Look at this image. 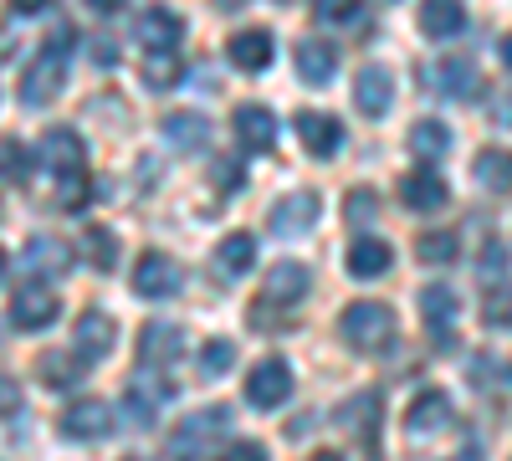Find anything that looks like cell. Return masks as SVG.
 I'll list each match as a JSON object with an SVG mask.
<instances>
[{
	"mask_svg": "<svg viewBox=\"0 0 512 461\" xmlns=\"http://www.w3.org/2000/svg\"><path fill=\"white\" fill-rule=\"evenodd\" d=\"M451 461H482L477 451H461V456H451Z\"/></svg>",
	"mask_w": 512,
	"mask_h": 461,
	"instance_id": "cell-52",
	"label": "cell"
},
{
	"mask_svg": "<svg viewBox=\"0 0 512 461\" xmlns=\"http://www.w3.org/2000/svg\"><path fill=\"white\" fill-rule=\"evenodd\" d=\"M134 36H139V47H144V52H175V47H180V36H185V26H180L175 11L149 6V11L139 16Z\"/></svg>",
	"mask_w": 512,
	"mask_h": 461,
	"instance_id": "cell-10",
	"label": "cell"
},
{
	"mask_svg": "<svg viewBox=\"0 0 512 461\" xmlns=\"http://www.w3.org/2000/svg\"><path fill=\"white\" fill-rule=\"evenodd\" d=\"M180 77H185V67L169 57V52H154V57L144 62V82H149V88H175Z\"/></svg>",
	"mask_w": 512,
	"mask_h": 461,
	"instance_id": "cell-38",
	"label": "cell"
},
{
	"mask_svg": "<svg viewBox=\"0 0 512 461\" xmlns=\"http://www.w3.org/2000/svg\"><path fill=\"white\" fill-rule=\"evenodd\" d=\"M185 282V272L175 267V257H164V251H144L139 267H134V292L139 298H175Z\"/></svg>",
	"mask_w": 512,
	"mask_h": 461,
	"instance_id": "cell-6",
	"label": "cell"
},
{
	"mask_svg": "<svg viewBox=\"0 0 512 461\" xmlns=\"http://www.w3.org/2000/svg\"><path fill=\"white\" fill-rule=\"evenodd\" d=\"M236 139H241V149H251V154H267V149L277 144V118H272V108L241 103V108H236Z\"/></svg>",
	"mask_w": 512,
	"mask_h": 461,
	"instance_id": "cell-12",
	"label": "cell"
},
{
	"mask_svg": "<svg viewBox=\"0 0 512 461\" xmlns=\"http://www.w3.org/2000/svg\"><path fill=\"white\" fill-rule=\"evenodd\" d=\"M410 149L420 159H441V154H451V129H446L441 118H420L415 129H410Z\"/></svg>",
	"mask_w": 512,
	"mask_h": 461,
	"instance_id": "cell-30",
	"label": "cell"
},
{
	"mask_svg": "<svg viewBox=\"0 0 512 461\" xmlns=\"http://www.w3.org/2000/svg\"><path fill=\"white\" fill-rule=\"evenodd\" d=\"M139 354H144V364H149V369H169V364H175V359L185 354V328L164 323V318L144 323V333H139Z\"/></svg>",
	"mask_w": 512,
	"mask_h": 461,
	"instance_id": "cell-8",
	"label": "cell"
},
{
	"mask_svg": "<svg viewBox=\"0 0 512 461\" xmlns=\"http://www.w3.org/2000/svg\"><path fill=\"white\" fill-rule=\"evenodd\" d=\"M210 180H216L226 195H236V190H241V180H246V175H241V159H216V170H210Z\"/></svg>",
	"mask_w": 512,
	"mask_h": 461,
	"instance_id": "cell-41",
	"label": "cell"
},
{
	"mask_svg": "<svg viewBox=\"0 0 512 461\" xmlns=\"http://www.w3.org/2000/svg\"><path fill=\"white\" fill-rule=\"evenodd\" d=\"M420 313H425V328L436 333V339H451V323H456V292L451 287H425L420 292Z\"/></svg>",
	"mask_w": 512,
	"mask_h": 461,
	"instance_id": "cell-23",
	"label": "cell"
},
{
	"mask_svg": "<svg viewBox=\"0 0 512 461\" xmlns=\"http://www.w3.org/2000/svg\"><path fill=\"white\" fill-rule=\"evenodd\" d=\"M400 200L410 205V211H441L446 205V180L436 170H410L400 180Z\"/></svg>",
	"mask_w": 512,
	"mask_h": 461,
	"instance_id": "cell-18",
	"label": "cell"
},
{
	"mask_svg": "<svg viewBox=\"0 0 512 461\" xmlns=\"http://www.w3.org/2000/svg\"><path fill=\"white\" fill-rule=\"evenodd\" d=\"M338 421H344L354 436H374V426H379V395H374V390L349 395V405L338 410Z\"/></svg>",
	"mask_w": 512,
	"mask_h": 461,
	"instance_id": "cell-29",
	"label": "cell"
},
{
	"mask_svg": "<svg viewBox=\"0 0 512 461\" xmlns=\"http://www.w3.org/2000/svg\"><path fill=\"white\" fill-rule=\"evenodd\" d=\"M297 139H303L308 154L328 159V154H338V144H344V123L328 118V113H297Z\"/></svg>",
	"mask_w": 512,
	"mask_h": 461,
	"instance_id": "cell-15",
	"label": "cell"
},
{
	"mask_svg": "<svg viewBox=\"0 0 512 461\" xmlns=\"http://www.w3.org/2000/svg\"><path fill=\"white\" fill-rule=\"evenodd\" d=\"M221 461H267V446H256V441H246V436H241V441H231V446H226V456H221Z\"/></svg>",
	"mask_w": 512,
	"mask_h": 461,
	"instance_id": "cell-42",
	"label": "cell"
},
{
	"mask_svg": "<svg viewBox=\"0 0 512 461\" xmlns=\"http://www.w3.org/2000/svg\"><path fill=\"white\" fill-rule=\"evenodd\" d=\"M72 41H77V31L62 21V26H52V36H47V52H52V57H67V52H72Z\"/></svg>",
	"mask_w": 512,
	"mask_h": 461,
	"instance_id": "cell-43",
	"label": "cell"
},
{
	"mask_svg": "<svg viewBox=\"0 0 512 461\" xmlns=\"http://www.w3.org/2000/svg\"><path fill=\"white\" fill-rule=\"evenodd\" d=\"M251 262H256V236H251V231H231V236L216 246L221 277H241V272H251Z\"/></svg>",
	"mask_w": 512,
	"mask_h": 461,
	"instance_id": "cell-26",
	"label": "cell"
},
{
	"mask_svg": "<svg viewBox=\"0 0 512 461\" xmlns=\"http://www.w3.org/2000/svg\"><path fill=\"white\" fill-rule=\"evenodd\" d=\"M492 123H502V129H507V123H512V98H507V93H497V108H492Z\"/></svg>",
	"mask_w": 512,
	"mask_h": 461,
	"instance_id": "cell-45",
	"label": "cell"
},
{
	"mask_svg": "<svg viewBox=\"0 0 512 461\" xmlns=\"http://www.w3.org/2000/svg\"><path fill=\"white\" fill-rule=\"evenodd\" d=\"M354 98H359L364 118H384V113H390V103H395V77H390V67H364L359 82H354Z\"/></svg>",
	"mask_w": 512,
	"mask_h": 461,
	"instance_id": "cell-16",
	"label": "cell"
},
{
	"mask_svg": "<svg viewBox=\"0 0 512 461\" xmlns=\"http://www.w3.org/2000/svg\"><path fill=\"white\" fill-rule=\"evenodd\" d=\"M349 211H354L359 221H364V216H374V195H369V190H359V195H354V205H349Z\"/></svg>",
	"mask_w": 512,
	"mask_h": 461,
	"instance_id": "cell-46",
	"label": "cell"
},
{
	"mask_svg": "<svg viewBox=\"0 0 512 461\" xmlns=\"http://www.w3.org/2000/svg\"><path fill=\"white\" fill-rule=\"evenodd\" d=\"M420 82L431 93H441V98H461V103H472L477 93H482V77H477V67L472 62H461V57H446V62H431L420 72Z\"/></svg>",
	"mask_w": 512,
	"mask_h": 461,
	"instance_id": "cell-3",
	"label": "cell"
},
{
	"mask_svg": "<svg viewBox=\"0 0 512 461\" xmlns=\"http://www.w3.org/2000/svg\"><path fill=\"white\" fill-rule=\"evenodd\" d=\"M461 26H466L461 0H425V6H420V31H425V36L446 41V36H456Z\"/></svg>",
	"mask_w": 512,
	"mask_h": 461,
	"instance_id": "cell-25",
	"label": "cell"
},
{
	"mask_svg": "<svg viewBox=\"0 0 512 461\" xmlns=\"http://www.w3.org/2000/svg\"><path fill=\"white\" fill-rule=\"evenodd\" d=\"M82 257H88L98 272H108V267L118 262V241H113V231H82Z\"/></svg>",
	"mask_w": 512,
	"mask_h": 461,
	"instance_id": "cell-36",
	"label": "cell"
},
{
	"mask_svg": "<svg viewBox=\"0 0 512 461\" xmlns=\"http://www.w3.org/2000/svg\"><path fill=\"white\" fill-rule=\"evenodd\" d=\"M88 6H93V11H103V16H113V11H123V6H128V0H88Z\"/></svg>",
	"mask_w": 512,
	"mask_h": 461,
	"instance_id": "cell-48",
	"label": "cell"
},
{
	"mask_svg": "<svg viewBox=\"0 0 512 461\" xmlns=\"http://www.w3.org/2000/svg\"><path fill=\"white\" fill-rule=\"evenodd\" d=\"M482 313H487V323H492V328H512V287H497L492 298H487V308H482Z\"/></svg>",
	"mask_w": 512,
	"mask_h": 461,
	"instance_id": "cell-40",
	"label": "cell"
},
{
	"mask_svg": "<svg viewBox=\"0 0 512 461\" xmlns=\"http://www.w3.org/2000/svg\"><path fill=\"white\" fill-rule=\"evenodd\" d=\"M36 170V154L21 144V139H0V180H11V185H26Z\"/></svg>",
	"mask_w": 512,
	"mask_h": 461,
	"instance_id": "cell-33",
	"label": "cell"
},
{
	"mask_svg": "<svg viewBox=\"0 0 512 461\" xmlns=\"http://www.w3.org/2000/svg\"><path fill=\"white\" fill-rule=\"evenodd\" d=\"M287 395H292V369H287V359H262V364L246 374V400H251L256 410H277Z\"/></svg>",
	"mask_w": 512,
	"mask_h": 461,
	"instance_id": "cell-5",
	"label": "cell"
},
{
	"mask_svg": "<svg viewBox=\"0 0 512 461\" xmlns=\"http://www.w3.org/2000/svg\"><path fill=\"white\" fill-rule=\"evenodd\" d=\"M123 461H139V456H123Z\"/></svg>",
	"mask_w": 512,
	"mask_h": 461,
	"instance_id": "cell-54",
	"label": "cell"
},
{
	"mask_svg": "<svg viewBox=\"0 0 512 461\" xmlns=\"http://www.w3.org/2000/svg\"><path fill=\"white\" fill-rule=\"evenodd\" d=\"M226 426H231V410H221V405H216V410L190 415V421L175 431V441H180V446H200V441H210V431H226Z\"/></svg>",
	"mask_w": 512,
	"mask_h": 461,
	"instance_id": "cell-34",
	"label": "cell"
},
{
	"mask_svg": "<svg viewBox=\"0 0 512 461\" xmlns=\"http://www.w3.org/2000/svg\"><path fill=\"white\" fill-rule=\"evenodd\" d=\"M108 431H113V410L93 395H82L62 410V436H72V441H103Z\"/></svg>",
	"mask_w": 512,
	"mask_h": 461,
	"instance_id": "cell-7",
	"label": "cell"
},
{
	"mask_svg": "<svg viewBox=\"0 0 512 461\" xmlns=\"http://www.w3.org/2000/svg\"><path fill=\"white\" fill-rule=\"evenodd\" d=\"M231 364H236V344H231V339H210V344L200 349V374H205V380H221Z\"/></svg>",
	"mask_w": 512,
	"mask_h": 461,
	"instance_id": "cell-37",
	"label": "cell"
},
{
	"mask_svg": "<svg viewBox=\"0 0 512 461\" xmlns=\"http://www.w3.org/2000/svg\"><path fill=\"white\" fill-rule=\"evenodd\" d=\"M308 461H344V456H338V451H318V456H308Z\"/></svg>",
	"mask_w": 512,
	"mask_h": 461,
	"instance_id": "cell-50",
	"label": "cell"
},
{
	"mask_svg": "<svg viewBox=\"0 0 512 461\" xmlns=\"http://www.w3.org/2000/svg\"><path fill=\"white\" fill-rule=\"evenodd\" d=\"M390 262H395V251L390 246H384L379 236H354L349 241V272L354 277H384V272H390Z\"/></svg>",
	"mask_w": 512,
	"mask_h": 461,
	"instance_id": "cell-21",
	"label": "cell"
},
{
	"mask_svg": "<svg viewBox=\"0 0 512 461\" xmlns=\"http://www.w3.org/2000/svg\"><path fill=\"white\" fill-rule=\"evenodd\" d=\"M0 277H6V251H0Z\"/></svg>",
	"mask_w": 512,
	"mask_h": 461,
	"instance_id": "cell-53",
	"label": "cell"
},
{
	"mask_svg": "<svg viewBox=\"0 0 512 461\" xmlns=\"http://www.w3.org/2000/svg\"><path fill=\"white\" fill-rule=\"evenodd\" d=\"M62 82H67V57H52V52H41L26 72H21V103L31 108H47L57 93H62Z\"/></svg>",
	"mask_w": 512,
	"mask_h": 461,
	"instance_id": "cell-4",
	"label": "cell"
},
{
	"mask_svg": "<svg viewBox=\"0 0 512 461\" xmlns=\"http://www.w3.org/2000/svg\"><path fill=\"white\" fill-rule=\"evenodd\" d=\"M313 11H318V21L323 26H354V31H364L369 26V11H364V0H313Z\"/></svg>",
	"mask_w": 512,
	"mask_h": 461,
	"instance_id": "cell-32",
	"label": "cell"
},
{
	"mask_svg": "<svg viewBox=\"0 0 512 461\" xmlns=\"http://www.w3.org/2000/svg\"><path fill=\"white\" fill-rule=\"evenodd\" d=\"M472 175H477L482 190L507 195V190H512V149H482V154L472 159Z\"/></svg>",
	"mask_w": 512,
	"mask_h": 461,
	"instance_id": "cell-24",
	"label": "cell"
},
{
	"mask_svg": "<svg viewBox=\"0 0 512 461\" xmlns=\"http://www.w3.org/2000/svg\"><path fill=\"white\" fill-rule=\"evenodd\" d=\"M344 339L354 349H364V354L384 349V344L395 339V313L384 308V303H349L344 308Z\"/></svg>",
	"mask_w": 512,
	"mask_h": 461,
	"instance_id": "cell-1",
	"label": "cell"
},
{
	"mask_svg": "<svg viewBox=\"0 0 512 461\" xmlns=\"http://www.w3.org/2000/svg\"><path fill=\"white\" fill-rule=\"evenodd\" d=\"M507 267V257H502V246H487V277H497Z\"/></svg>",
	"mask_w": 512,
	"mask_h": 461,
	"instance_id": "cell-47",
	"label": "cell"
},
{
	"mask_svg": "<svg viewBox=\"0 0 512 461\" xmlns=\"http://www.w3.org/2000/svg\"><path fill=\"white\" fill-rule=\"evenodd\" d=\"M226 52H231V67H241V72H262V67L272 62V36H267V31H256V26H246V31H236V36L226 41Z\"/></svg>",
	"mask_w": 512,
	"mask_h": 461,
	"instance_id": "cell-20",
	"label": "cell"
},
{
	"mask_svg": "<svg viewBox=\"0 0 512 461\" xmlns=\"http://www.w3.org/2000/svg\"><path fill=\"white\" fill-rule=\"evenodd\" d=\"M318 221V195L313 190H292L272 205V231L277 236H303Z\"/></svg>",
	"mask_w": 512,
	"mask_h": 461,
	"instance_id": "cell-13",
	"label": "cell"
},
{
	"mask_svg": "<svg viewBox=\"0 0 512 461\" xmlns=\"http://www.w3.org/2000/svg\"><path fill=\"white\" fill-rule=\"evenodd\" d=\"M57 313H62V303H57V292H52L47 282H41V277H31V282H21V287H16V298H11V323H16L21 333L47 328Z\"/></svg>",
	"mask_w": 512,
	"mask_h": 461,
	"instance_id": "cell-2",
	"label": "cell"
},
{
	"mask_svg": "<svg viewBox=\"0 0 512 461\" xmlns=\"http://www.w3.org/2000/svg\"><path fill=\"white\" fill-rule=\"evenodd\" d=\"M164 139L175 149H205L210 144V118H200V113H169L164 118Z\"/></svg>",
	"mask_w": 512,
	"mask_h": 461,
	"instance_id": "cell-27",
	"label": "cell"
},
{
	"mask_svg": "<svg viewBox=\"0 0 512 461\" xmlns=\"http://www.w3.org/2000/svg\"><path fill=\"white\" fill-rule=\"evenodd\" d=\"M93 57H98V67H113V62H118V47H113L108 36H98V41H93Z\"/></svg>",
	"mask_w": 512,
	"mask_h": 461,
	"instance_id": "cell-44",
	"label": "cell"
},
{
	"mask_svg": "<svg viewBox=\"0 0 512 461\" xmlns=\"http://www.w3.org/2000/svg\"><path fill=\"white\" fill-rule=\"evenodd\" d=\"M26 267L47 282V277H62L72 267V246L62 236H31L26 241Z\"/></svg>",
	"mask_w": 512,
	"mask_h": 461,
	"instance_id": "cell-17",
	"label": "cell"
},
{
	"mask_svg": "<svg viewBox=\"0 0 512 461\" xmlns=\"http://www.w3.org/2000/svg\"><path fill=\"white\" fill-rule=\"evenodd\" d=\"M415 257H420L425 267H451V262L461 257V241H456V231H425V236L415 241Z\"/></svg>",
	"mask_w": 512,
	"mask_h": 461,
	"instance_id": "cell-31",
	"label": "cell"
},
{
	"mask_svg": "<svg viewBox=\"0 0 512 461\" xmlns=\"http://www.w3.org/2000/svg\"><path fill=\"white\" fill-rule=\"evenodd\" d=\"M502 62H507V67H512V36H507V41H502Z\"/></svg>",
	"mask_w": 512,
	"mask_h": 461,
	"instance_id": "cell-51",
	"label": "cell"
},
{
	"mask_svg": "<svg viewBox=\"0 0 512 461\" xmlns=\"http://www.w3.org/2000/svg\"><path fill=\"white\" fill-rule=\"evenodd\" d=\"M113 339H118L113 318H103V313H82V318H77V339H72V354H77L82 364H98V359L113 349Z\"/></svg>",
	"mask_w": 512,
	"mask_h": 461,
	"instance_id": "cell-14",
	"label": "cell"
},
{
	"mask_svg": "<svg viewBox=\"0 0 512 461\" xmlns=\"http://www.w3.org/2000/svg\"><path fill=\"white\" fill-rule=\"evenodd\" d=\"M11 6H16V11H47L52 0H11Z\"/></svg>",
	"mask_w": 512,
	"mask_h": 461,
	"instance_id": "cell-49",
	"label": "cell"
},
{
	"mask_svg": "<svg viewBox=\"0 0 512 461\" xmlns=\"http://www.w3.org/2000/svg\"><path fill=\"white\" fill-rule=\"evenodd\" d=\"M82 159H88V149H82V139L72 129H47L41 134V164L62 180V175H77Z\"/></svg>",
	"mask_w": 512,
	"mask_h": 461,
	"instance_id": "cell-11",
	"label": "cell"
},
{
	"mask_svg": "<svg viewBox=\"0 0 512 461\" xmlns=\"http://www.w3.org/2000/svg\"><path fill=\"white\" fill-rule=\"evenodd\" d=\"M466 374H472V385H482L487 395H497V390L512 385V364H502L497 354H477L472 364H466Z\"/></svg>",
	"mask_w": 512,
	"mask_h": 461,
	"instance_id": "cell-35",
	"label": "cell"
},
{
	"mask_svg": "<svg viewBox=\"0 0 512 461\" xmlns=\"http://www.w3.org/2000/svg\"><path fill=\"white\" fill-rule=\"evenodd\" d=\"M82 374H88V364H82L77 354H41V380H47L52 390H72V385H82Z\"/></svg>",
	"mask_w": 512,
	"mask_h": 461,
	"instance_id": "cell-28",
	"label": "cell"
},
{
	"mask_svg": "<svg viewBox=\"0 0 512 461\" xmlns=\"http://www.w3.org/2000/svg\"><path fill=\"white\" fill-rule=\"evenodd\" d=\"M57 200L67 205V211L88 205V175H82V170H77V175H62V180H57Z\"/></svg>",
	"mask_w": 512,
	"mask_h": 461,
	"instance_id": "cell-39",
	"label": "cell"
},
{
	"mask_svg": "<svg viewBox=\"0 0 512 461\" xmlns=\"http://www.w3.org/2000/svg\"><path fill=\"white\" fill-rule=\"evenodd\" d=\"M451 426V400L441 395V390H425V395H415V405L405 410V431L415 436V441H425V436H441Z\"/></svg>",
	"mask_w": 512,
	"mask_h": 461,
	"instance_id": "cell-9",
	"label": "cell"
},
{
	"mask_svg": "<svg viewBox=\"0 0 512 461\" xmlns=\"http://www.w3.org/2000/svg\"><path fill=\"white\" fill-rule=\"evenodd\" d=\"M308 292V267H297V262H277L272 272H267V287H262V303H272V308H287V303H297Z\"/></svg>",
	"mask_w": 512,
	"mask_h": 461,
	"instance_id": "cell-19",
	"label": "cell"
},
{
	"mask_svg": "<svg viewBox=\"0 0 512 461\" xmlns=\"http://www.w3.org/2000/svg\"><path fill=\"white\" fill-rule=\"evenodd\" d=\"M190 461H200V456H190Z\"/></svg>",
	"mask_w": 512,
	"mask_h": 461,
	"instance_id": "cell-55",
	"label": "cell"
},
{
	"mask_svg": "<svg viewBox=\"0 0 512 461\" xmlns=\"http://www.w3.org/2000/svg\"><path fill=\"white\" fill-rule=\"evenodd\" d=\"M333 67H338V52L328 41H297V77L303 82L323 88V82H333Z\"/></svg>",
	"mask_w": 512,
	"mask_h": 461,
	"instance_id": "cell-22",
	"label": "cell"
}]
</instances>
